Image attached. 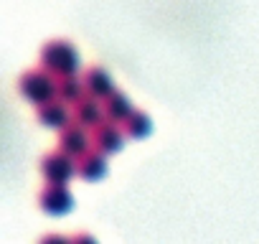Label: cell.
<instances>
[{"label": "cell", "instance_id": "7a4b0ae2", "mask_svg": "<svg viewBox=\"0 0 259 244\" xmlns=\"http://www.w3.org/2000/svg\"><path fill=\"white\" fill-rule=\"evenodd\" d=\"M18 89L28 102H33L38 107L56 97V74H51L49 69H31L21 76Z\"/></svg>", "mask_w": 259, "mask_h": 244}, {"label": "cell", "instance_id": "8992f818", "mask_svg": "<svg viewBox=\"0 0 259 244\" xmlns=\"http://www.w3.org/2000/svg\"><path fill=\"white\" fill-rule=\"evenodd\" d=\"M122 135H124V130L119 122L104 119L97 128H92V148L104 153V155H112L122 148Z\"/></svg>", "mask_w": 259, "mask_h": 244}, {"label": "cell", "instance_id": "5b68a950", "mask_svg": "<svg viewBox=\"0 0 259 244\" xmlns=\"http://www.w3.org/2000/svg\"><path fill=\"white\" fill-rule=\"evenodd\" d=\"M59 150H64V153L79 158V155H84L87 150H92V135L87 133L84 125H79V122L71 119L66 128L59 130Z\"/></svg>", "mask_w": 259, "mask_h": 244}, {"label": "cell", "instance_id": "7c38bea8", "mask_svg": "<svg viewBox=\"0 0 259 244\" xmlns=\"http://www.w3.org/2000/svg\"><path fill=\"white\" fill-rule=\"evenodd\" d=\"M122 130H124V138H133V140H143V138H148L150 135V130H153V122H150V117L145 114V112H138V109H133L122 122Z\"/></svg>", "mask_w": 259, "mask_h": 244}, {"label": "cell", "instance_id": "3957f363", "mask_svg": "<svg viewBox=\"0 0 259 244\" xmlns=\"http://www.w3.org/2000/svg\"><path fill=\"white\" fill-rule=\"evenodd\" d=\"M41 176L46 178V183H69L76 176V158L64 150L49 153L41 160Z\"/></svg>", "mask_w": 259, "mask_h": 244}, {"label": "cell", "instance_id": "4fadbf2b", "mask_svg": "<svg viewBox=\"0 0 259 244\" xmlns=\"http://www.w3.org/2000/svg\"><path fill=\"white\" fill-rule=\"evenodd\" d=\"M104 114H107V119H112V122H122L130 112H133V104H130V99L122 94V92H112V94H107L104 99Z\"/></svg>", "mask_w": 259, "mask_h": 244}, {"label": "cell", "instance_id": "8fae6325", "mask_svg": "<svg viewBox=\"0 0 259 244\" xmlns=\"http://www.w3.org/2000/svg\"><path fill=\"white\" fill-rule=\"evenodd\" d=\"M81 79H84L87 94H92V97H99V99H104L107 94H112V92H114V84H112L109 74H107L104 69H99V66H92V69H87Z\"/></svg>", "mask_w": 259, "mask_h": 244}, {"label": "cell", "instance_id": "6da1fadb", "mask_svg": "<svg viewBox=\"0 0 259 244\" xmlns=\"http://www.w3.org/2000/svg\"><path fill=\"white\" fill-rule=\"evenodd\" d=\"M41 66L49 69L56 76L64 74H76L79 69V54L69 41H49L41 49Z\"/></svg>", "mask_w": 259, "mask_h": 244}, {"label": "cell", "instance_id": "9c48e42d", "mask_svg": "<svg viewBox=\"0 0 259 244\" xmlns=\"http://www.w3.org/2000/svg\"><path fill=\"white\" fill-rule=\"evenodd\" d=\"M107 173V160H104V153L99 150H87L84 155L76 158V176L84 178V181H99L102 176Z\"/></svg>", "mask_w": 259, "mask_h": 244}, {"label": "cell", "instance_id": "ba28073f", "mask_svg": "<svg viewBox=\"0 0 259 244\" xmlns=\"http://www.w3.org/2000/svg\"><path fill=\"white\" fill-rule=\"evenodd\" d=\"M71 119H74V114L66 109V102H61L59 97H54V99L38 104V122H41V125H46V128L61 130V128L69 125Z\"/></svg>", "mask_w": 259, "mask_h": 244}, {"label": "cell", "instance_id": "52a82bcc", "mask_svg": "<svg viewBox=\"0 0 259 244\" xmlns=\"http://www.w3.org/2000/svg\"><path fill=\"white\" fill-rule=\"evenodd\" d=\"M71 114H74V122H79V125H84V128H97L99 122L107 119V114H104V102H102L99 97H92V94H84V97L74 104Z\"/></svg>", "mask_w": 259, "mask_h": 244}, {"label": "cell", "instance_id": "30bf717a", "mask_svg": "<svg viewBox=\"0 0 259 244\" xmlns=\"http://www.w3.org/2000/svg\"><path fill=\"white\" fill-rule=\"evenodd\" d=\"M87 94V87H84V79H79L76 74H64V76H56V97L66 104H76L81 97Z\"/></svg>", "mask_w": 259, "mask_h": 244}, {"label": "cell", "instance_id": "277c9868", "mask_svg": "<svg viewBox=\"0 0 259 244\" xmlns=\"http://www.w3.org/2000/svg\"><path fill=\"white\" fill-rule=\"evenodd\" d=\"M38 206L49 214V216H61L69 214L74 206V196L66 188V183H49L41 193H38Z\"/></svg>", "mask_w": 259, "mask_h": 244}]
</instances>
